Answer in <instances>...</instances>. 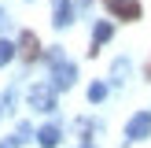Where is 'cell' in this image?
Segmentation results:
<instances>
[{
    "mask_svg": "<svg viewBox=\"0 0 151 148\" xmlns=\"http://www.w3.org/2000/svg\"><path fill=\"white\" fill-rule=\"evenodd\" d=\"M52 78H55V89H70L74 78H78V70H74V63H66L63 52H52Z\"/></svg>",
    "mask_w": 151,
    "mask_h": 148,
    "instance_id": "obj_1",
    "label": "cell"
},
{
    "mask_svg": "<svg viewBox=\"0 0 151 148\" xmlns=\"http://www.w3.org/2000/svg\"><path fill=\"white\" fill-rule=\"evenodd\" d=\"M103 7H107L114 19H122V22H137L140 15H144L140 0H103Z\"/></svg>",
    "mask_w": 151,
    "mask_h": 148,
    "instance_id": "obj_2",
    "label": "cell"
},
{
    "mask_svg": "<svg viewBox=\"0 0 151 148\" xmlns=\"http://www.w3.org/2000/svg\"><path fill=\"white\" fill-rule=\"evenodd\" d=\"M147 133H151V111H137V115L129 118V126H125V144L144 141Z\"/></svg>",
    "mask_w": 151,
    "mask_h": 148,
    "instance_id": "obj_3",
    "label": "cell"
},
{
    "mask_svg": "<svg viewBox=\"0 0 151 148\" xmlns=\"http://www.w3.org/2000/svg\"><path fill=\"white\" fill-rule=\"evenodd\" d=\"M29 107L33 111H55V85H33L29 89Z\"/></svg>",
    "mask_w": 151,
    "mask_h": 148,
    "instance_id": "obj_4",
    "label": "cell"
},
{
    "mask_svg": "<svg viewBox=\"0 0 151 148\" xmlns=\"http://www.w3.org/2000/svg\"><path fill=\"white\" fill-rule=\"evenodd\" d=\"M19 52H22V59H29V63H33V59H41V41L26 30V33L19 37Z\"/></svg>",
    "mask_w": 151,
    "mask_h": 148,
    "instance_id": "obj_5",
    "label": "cell"
},
{
    "mask_svg": "<svg viewBox=\"0 0 151 148\" xmlns=\"http://www.w3.org/2000/svg\"><path fill=\"white\" fill-rule=\"evenodd\" d=\"M111 33H114V30H111V22H96V30H92V48H88V56H96V52H100V44H107V41H111Z\"/></svg>",
    "mask_w": 151,
    "mask_h": 148,
    "instance_id": "obj_6",
    "label": "cell"
},
{
    "mask_svg": "<svg viewBox=\"0 0 151 148\" xmlns=\"http://www.w3.org/2000/svg\"><path fill=\"white\" fill-rule=\"evenodd\" d=\"M52 22H55L59 30L74 22V7H70V0H55V19H52Z\"/></svg>",
    "mask_w": 151,
    "mask_h": 148,
    "instance_id": "obj_7",
    "label": "cell"
},
{
    "mask_svg": "<svg viewBox=\"0 0 151 148\" xmlns=\"http://www.w3.org/2000/svg\"><path fill=\"white\" fill-rule=\"evenodd\" d=\"M37 141H41V148H55L59 144V130L55 126H41L37 130Z\"/></svg>",
    "mask_w": 151,
    "mask_h": 148,
    "instance_id": "obj_8",
    "label": "cell"
},
{
    "mask_svg": "<svg viewBox=\"0 0 151 148\" xmlns=\"http://www.w3.org/2000/svg\"><path fill=\"white\" fill-rule=\"evenodd\" d=\"M15 52H19V48H15L11 41H0V67H7V63H11V59H15Z\"/></svg>",
    "mask_w": 151,
    "mask_h": 148,
    "instance_id": "obj_9",
    "label": "cell"
},
{
    "mask_svg": "<svg viewBox=\"0 0 151 148\" xmlns=\"http://www.w3.org/2000/svg\"><path fill=\"white\" fill-rule=\"evenodd\" d=\"M103 96H107V85H103V81H96V85L88 89V100H92V104H100Z\"/></svg>",
    "mask_w": 151,
    "mask_h": 148,
    "instance_id": "obj_10",
    "label": "cell"
},
{
    "mask_svg": "<svg viewBox=\"0 0 151 148\" xmlns=\"http://www.w3.org/2000/svg\"><path fill=\"white\" fill-rule=\"evenodd\" d=\"M15 141H19V144H22V141H29V126H26V122L19 126V133H15Z\"/></svg>",
    "mask_w": 151,
    "mask_h": 148,
    "instance_id": "obj_11",
    "label": "cell"
},
{
    "mask_svg": "<svg viewBox=\"0 0 151 148\" xmlns=\"http://www.w3.org/2000/svg\"><path fill=\"white\" fill-rule=\"evenodd\" d=\"M0 148H19V141L11 137V141H4V144H0Z\"/></svg>",
    "mask_w": 151,
    "mask_h": 148,
    "instance_id": "obj_12",
    "label": "cell"
},
{
    "mask_svg": "<svg viewBox=\"0 0 151 148\" xmlns=\"http://www.w3.org/2000/svg\"><path fill=\"white\" fill-rule=\"evenodd\" d=\"M147 78H151V63H147Z\"/></svg>",
    "mask_w": 151,
    "mask_h": 148,
    "instance_id": "obj_13",
    "label": "cell"
},
{
    "mask_svg": "<svg viewBox=\"0 0 151 148\" xmlns=\"http://www.w3.org/2000/svg\"><path fill=\"white\" fill-rule=\"evenodd\" d=\"M81 148H88V144H81Z\"/></svg>",
    "mask_w": 151,
    "mask_h": 148,
    "instance_id": "obj_14",
    "label": "cell"
}]
</instances>
